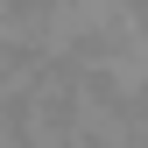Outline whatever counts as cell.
<instances>
[{
	"instance_id": "cell-1",
	"label": "cell",
	"mask_w": 148,
	"mask_h": 148,
	"mask_svg": "<svg viewBox=\"0 0 148 148\" xmlns=\"http://www.w3.org/2000/svg\"><path fill=\"white\" fill-rule=\"evenodd\" d=\"M0 148H28V141H21V127H14V113H0Z\"/></svg>"
}]
</instances>
